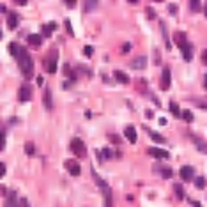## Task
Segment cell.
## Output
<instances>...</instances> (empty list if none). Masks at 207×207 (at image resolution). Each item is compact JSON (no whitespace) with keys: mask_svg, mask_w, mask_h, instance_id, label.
I'll list each match as a JSON object with an SVG mask.
<instances>
[{"mask_svg":"<svg viewBox=\"0 0 207 207\" xmlns=\"http://www.w3.org/2000/svg\"><path fill=\"white\" fill-rule=\"evenodd\" d=\"M16 60H18V66H20L22 73L27 76V80H30L34 76V60L30 57V53L25 48H22V53H20V57L16 58Z\"/></svg>","mask_w":207,"mask_h":207,"instance_id":"cell-1","label":"cell"},{"mask_svg":"<svg viewBox=\"0 0 207 207\" xmlns=\"http://www.w3.org/2000/svg\"><path fill=\"white\" fill-rule=\"evenodd\" d=\"M90 172H92V177H94V181H96V184L99 186L101 193H103V197H105V205H112V204H113V200H112V189H110L108 182H106V181H103V179L96 173V170H94V168Z\"/></svg>","mask_w":207,"mask_h":207,"instance_id":"cell-2","label":"cell"},{"mask_svg":"<svg viewBox=\"0 0 207 207\" xmlns=\"http://www.w3.org/2000/svg\"><path fill=\"white\" fill-rule=\"evenodd\" d=\"M58 55H57V51H51L50 53V57L44 60V67H46V71L50 73V74H55L57 73V64H58Z\"/></svg>","mask_w":207,"mask_h":207,"instance_id":"cell-3","label":"cell"},{"mask_svg":"<svg viewBox=\"0 0 207 207\" xmlns=\"http://www.w3.org/2000/svg\"><path fill=\"white\" fill-rule=\"evenodd\" d=\"M69 147H71V150L76 154V156H85L87 147H85V143L82 142L80 138H73L71 143H69Z\"/></svg>","mask_w":207,"mask_h":207,"instance_id":"cell-4","label":"cell"},{"mask_svg":"<svg viewBox=\"0 0 207 207\" xmlns=\"http://www.w3.org/2000/svg\"><path fill=\"white\" fill-rule=\"evenodd\" d=\"M172 85V73H170V67H163L161 71V80H159V87L163 90H168Z\"/></svg>","mask_w":207,"mask_h":207,"instance_id":"cell-5","label":"cell"},{"mask_svg":"<svg viewBox=\"0 0 207 207\" xmlns=\"http://www.w3.org/2000/svg\"><path fill=\"white\" fill-rule=\"evenodd\" d=\"M32 99V89H30L29 83H23L18 90V101L20 103H27V101Z\"/></svg>","mask_w":207,"mask_h":207,"instance_id":"cell-6","label":"cell"},{"mask_svg":"<svg viewBox=\"0 0 207 207\" xmlns=\"http://www.w3.org/2000/svg\"><path fill=\"white\" fill-rule=\"evenodd\" d=\"M179 173H181V177H182V181H184V182H189V181H193V179H195V170H193V166H189V165L181 166Z\"/></svg>","mask_w":207,"mask_h":207,"instance_id":"cell-7","label":"cell"},{"mask_svg":"<svg viewBox=\"0 0 207 207\" xmlns=\"http://www.w3.org/2000/svg\"><path fill=\"white\" fill-rule=\"evenodd\" d=\"M147 154L154 156L156 159H170L168 150H163V149H159V147H150V149H147Z\"/></svg>","mask_w":207,"mask_h":207,"instance_id":"cell-8","label":"cell"},{"mask_svg":"<svg viewBox=\"0 0 207 207\" xmlns=\"http://www.w3.org/2000/svg\"><path fill=\"white\" fill-rule=\"evenodd\" d=\"M193 50H195V46L191 43H188L186 41L182 46H181V51H182V58H184L186 62H191L193 60Z\"/></svg>","mask_w":207,"mask_h":207,"instance_id":"cell-9","label":"cell"},{"mask_svg":"<svg viewBox=\"0 0 207 207\" xmlns=\"http://www.w3.org/2000/svg\"><path fill=\"white\" fill-rule=\"evenodd\" d=\"M43 105H44V108H46L48 112H51V110H53V98H51V90H50V89H44Z\"/></svg>","mask_w":207,"mask_h":207,"instance_id":"cell-10","label":"cell"},{"mask_svg":"<svg viewBox=\"0 0 207 207\" xmlns=\"http://www.w3.org/2000/svg\"><path fill=\"white\" fill-rule=\"evenodd\" d=\"M66 168H67V170H69V173H71V175H74V177H78V175H80V172H82L80 165L76 163V161H73V159L66 161Z\"/></svg>","mask_w":207,"mask_h":207,"instance_id":"cell-11","label":"cell"},{"mask_svg":"<svg viewBox=\"0 0 207 207\" xmlns=\"http://www.w3.org/2000/svg\"><path fill=\"white\" fill-rule=\"evenodd\" d=\"M145 66H147V57H136L131 60L133 69H145Z\"/></svg>","mask_w":207,"mask_h":207,"instance_id":"cell-12","label":"cell"},{"mask_svg":"<svg viewBox=\"0 0 207 207\" xmlns=\"http://www.w3.org/2000/svg\"><path fill=\"white\" fill-rule=\"evenodd\" d=\"M27 43L32 46H41L43 44V36L41 34H29L27 36Z\"/></svg>","mask_w":207,"mask_h":207,"instance_id":"cell-13","label":"cell"},{"mask_svg":"<svg viewBox=\"0 0 207 207\" xmlns=\"http://www.w3.org/2000/svg\"><path fill=\"white\" fill-rule=\"evenodd\" d=\"M124 135L128 138L129 143H136V129L135 126H128V128L124 129Z\"/></svg>","mask_w":207,"mask_h":207,"instance_id":"cell-14","label":"cell"},{"mask_svg":"<svg viewBox=\"0 0 207 207\" xmlns=\"http://www.w3.org/2000/svg\"><path fill=\"white\" fill-rule=\"evenodd\" d=\"M98 4H99V0H85L83 2V11L85 13H92L98 9Z\"/></svg>","mask_w":207,"mask_h":207,"instance_id":"cell-15","label":"cell"},{"mask_svg":"<svg viewBox=\"0 0 207 207\" xmlns=\"http://www.w3.org/2000/svg\"><path fill=\"white\" fill-rule=\"evenodd\" d=\"M113 76H115V80H117L119 83H124V85H128L129 82H131L128 74H126V73H122V71H115Z\"/></svg>","mask_w":207,"mask_h":207,"instance_id":"cell-16","label":"cell"},{"mask_svg":"<svg viewBox=\"0 0 207 207\" xmlns=\"http://www.w3.org/2000/svg\"><path fill=\"white\" fill-rule=\"evenodd\" d=\"M18 23H20V16L16 14V13H11L7 18V27L9 29H16L18 27Z\"/></svg>","mask_w":207,"mask_h":207,"instance_id":"cell-17","label":"cell"},{"mask_svg":"<svg viewBox=\"0 0 207 207\" xmlns=\"http://www.w3.org/2000/svg\"><path fill=\"white\" fill-rule=\"evenodd\" d=\"M22 48H23V46H20L18 43H11V44H9V53H11L14 58H18V57H20V53H22Z\"/></svg>","mask_w":207,"mask_h":207,"instance_id":"cell-18","label":"cell"},{"mask_svg":"<svg viewBox=\"0 0 207 207\" xmlns=\"http://www.w3.org/2000/svg\"><path fill=\"white\" fill-rule=\"evenodd\" d=\"M159 27H161V34L165 37V46H166V50H172V44H170V39H168V34H166V25L165 22H159Z\"/></svg>","mask_w":207,"mask_h":207,"instance_id":"cell-19","label":"cell"},{"mask_svg":"<svg viewBox=\"0 0 207 207\" xmlns=\"http://www.w3.org/2000/svg\"><path fill=\"white\" fill-rule=\"evenodd\" d=\"M147 129V133H149V136L154 140V142H157V143H165L166 140H165V136H161L159 133H156V131H152V129H149V128H145Z\"/></svg>","mask_w":207,"mask_h":207,"instance_id":"cell-20","label":"cell"},{"mask_svg":"<svg viewBox=\"0 0 207 207\" xmlns=\"http://www.w3.org/2000/svg\"><path fill=\"white\" fill-rule=\"evenodd\" d=\"M173 191H175V197H177L179 200H184L186 193H184V188H182V184H173Z\"/></svg>","mask_w":207,"mask_h":207,"instance_id":"cell-21","label":"cell"},{"mask_svg":"<svg viewBox=\"0 0 207 207\" xmlns=\"http://www.w3.org/2000/svg\"><path fill=\"white\" fill-rule=\"evenodd\" d=\"M173 41L179 44V48L182 46V44L186 43V34L184 32H175V36H173Z\"/></svg>","mask_w":207,"mask_h":207,"instance_id":"cell-22","label":"cell"},{"mask_svg":"<svg viewBox=\"0 0 207 207\" xmlns=\"http://www.w3.org/2000/svg\"><path fill=\"white\" fill-rule=\"evenodd\" d=\"M189 7H191L193 13H198V11H202V2L200 0H189Z\"/></svg>","mask_w":207,"mask_h":207,"instance_id":"cell-23","label":"cell"},{"mask_svg":"<svg viewBox=\"0 0 207 207\" xmlns=\"http://www.w3.org/2000/svg\"><path fill=\"white\" fill-rule=\"evenodd\" d=\"M159 175H161L163 179H172V177H173V172H172L170 166H168V168H166V166H163V168H161V173H159Z\"/></svg>","mask_w":207,"mask_h":207,"instance_id":"cell-24","label":"cell"},{"mask_svg":"<svg viewBox=\"0 0 207 207\" xmlns=\"http://www.w3.org/2000/svg\"><path fill=\"white\" fill-rule=\"evenodd\" d=\"M181 115H182V119H184L186 122H193V121H195L191 110H182V112H181Z\"/></svg>","mask_w":207,"mask_h":207,"instance_id":"cell-25","label":"cell"},{"mask_svg":"<svg viewBox=\"0 0 207 207\" xmlns=\"http://www.w3.org/2000/svg\"><path fill=\"white\" fill-rule=\"evenodd\" d=\"M195 145H197V149H198L200 152L207 154V143L205 142H202V140H197V138H195Z\"/></svg>","mask_w":207,"mask_h":207,"instance_id":"cell-26","label":"cell"},{"mask_svg":"<svg viewBox=\"0 0 207 207\" xmlns=\"http://www.w3.org/2000/svg\"><path fill=\"white\" fill-rule=\"evenodd\" d=\"M195 188H198V189H204V188H205V177L198 175V177L195 179Z\"/></svg>","mask_w":207,"mask_h":207,"instance_id":"cell-27","label":"cell"},{"mask_svg":"<svg viewBox=\"0 0 207 207\" xmlns=\"http://www.w3.org/2000/svg\"><path fill=\"white\" fill-rule=\"evenodd\" d=\"M6 205H18V200H16V191H11L9 193V202Z\"/></svg>","mask_w":207,"mask_h":207,"instance_id":"cell-28","label":"cell"},{"mask_svg":"<svg viewBox=\"0 0 207 207\" xmlns=\"http://www.w3.org/2000/svg\"><path fill=\"white\" fill-rule=\"evenodd\" d=\"M101 154H103V159H112L113 157V152H112V149H108V147H105V149L101 150Z\"/></svg>","mask_w":207,"mask_h":207,"instance_id":"cell-29","label":"cell"},{"mask_svg":"<svg viewBox=\"0 0 207 207\" xmlns=\"http://www.w3.org/2000/svg\"><path fill=\"white\" fill-rule=\"evenodd\" d=\"M170 110L175 117H179V119L182 117V115H181V110H179V106H177V103H170Z\"/></svg>","mask_w":207,"mask_h":207,"instance_id":"cell-30","label":"cell"},{"mask_svg":"<svg viewBox=\"0 0 207 207\" xmlns=\"http://www.w3.org/2000/svg\"><path fill=\"white\" fill-rule=\"evenodd\" d=\"M34 150H36V149H34V143H32V142L25 143V152H27L29 156H32V154H34Z\"/></svg>","mask_w":207,"mask_h":207,"instance_id":"cell-31","label":"cell"},{"mask_svg":"<svg viewBox=\"0 0 207 207\" xmlns=\"http://www.w3.org/2000/svg\"><path fill=\"white\" fill-rule=\"evenodd\" d=\"M145 13H147V18H149V20H154V18L157 16V14H156V11L150 7V6H149V7H145Z\"/></svg>","mask_w":207,"mask_h":207,"instance_id":"cell-32","label":"cell"},{"mask_svg":"<svg viewBox=\"0 0 207 207\" xmlns=\"http://www.w3.org/2000/svg\"><path fill=\"white\" fill-rule=\"evenodd\" d=\"M64 25H66V30H67V34H69V36H74V30H73V25H71V22H69V20H66V22H64Z\"/></svg>","mask_w":207,"mask_h":207,"instance_id":"cell-33","label":"cell"},{"mask_svg":"<svg viewBox=\"0 0 207 207\" xmlns=\"http://www.w3.org/2000/svg\"><path fill=\"white\" fill-rule=\"evenodd\" d=\"M108 138H110V142H113L117 143V145H121L122 140H121V136H117V135H108Z\"/></svg>","mask_w":207,"mask_h":207,"instance_id":"cell-34","label":"cell"},{"mask_svg":"<svg viewBox=\"0 0 207 207\" xmlns=\"http://www.w3.org/2000/svg\"><path fill=\"white\" fill-rule=\"evenodd\" d=\"M136 89H138L140 92H145V90H147V89H145V82H143V80H138V82H136Z\"/></svg>","mask_w":207,"mask_h":207,"instance_id":"cell-35","label":"cell"},{"mask_svg":"<svg viewBox=\"0 0 207 207\" xmlns=\"http://www.w3.org/2000/svg\"><path fill=\"white\" fill-rule=\"evenodd\" d=\"M0 149H2V150L6 149V131H2V133H0Z\"/></svg>","mask_w":207,"mask_h":207,"instance_id":"cell-36","label":"cell"},{"mask_svg":"<svg viewBox=\"0 0 207 207\" xmlns=\"http://www.w3.org/2000/svg\"><path fill=\"white\" fill-rule=\"evenodd\" d=\"M51 32H53V30L50 29V25H44V27H43V36H44V37H50Z\"/></svg>","mask_w":207,"mask_h":207,"instance_id":"cell-37","label":"cell"},{"mask_svg":"<svg viewBox=\"0 0 207 207\" xmlns=\"http://www.w3.org/2000/svg\"><path fill=\"white\" fill-rule=\"evenodd\" d=\"M168 11H170V14L175 16V14H177V11H179V9H177V6H175V4H168Z\"/></svg>","mask_w":207,"mask_h":207,"instance_id":"cell-38","label":"cell"},{"mask_svg":"<svg viewBox=\"0 0 207 207\" xmlns=\"http://www.w3.org/2000/svg\"><path fill=\"white\" fill-rule=\"evenodd\" d=\"M64 74L66 76H71L73 74V69H71V66L69 64H64Z\"/></svg>","mask_w":207,"mask_h":207,"instance_id":"cell-39","label":"cell"},{"mask_svg":"<svg viewBox=\"0 0 207 207\" xmlns=\"http://www.w3.org/2000/svg\"><path fill=\"white\" fill-rule=\"evenodd\" d=\"M154 64H161V57H159V51L154 50Z\"/></svg>","mask_w":207,"mask_h":207,"instance_id":"cell-40","label":"cell"},{"mask_svg":"<svg viewBox=\"0 0 207 207\" xmlns=\"http://www.w3.org/2000/svg\"><path fill=\"white\" fill-rule=\"evenodd\" d=\"M200 57H202V64L207 66V48H205L204 51H202V55H200Z\"/></svg>","mask_w":207,"mask_h":207,"instance_id":"cell-41","label":"cell"},{"mask_svg":"<svg viewBox=\"0 0 207 207\" xmlns=\"http://www.w3.org/2000/svg\"><path fill=\"white\" fill-rule=\"evenodd\" d=\"M129 50H131V44H129V43L122 44V53H129Z\"/></svg>","mask_w":207,"mask_h":207,"instance_id":"cell-42","label":"cell"},{"mask_svg":"<svg viewBox=\"0 0 207 207\" xmlns=\"http://www.w3.org/2000/svg\"><path fill=\"white\" fill-rule=\"evenodd\" d=\"M83 51H85V55H87V57H90V55H92V53H94L92 46H85V50H83Z\"/></svg>","mask_w":207,"mask_h":207,"instance_id":"cell-43","label":"cell"},{"mask_svg":"<svg viewBox=\"0 0 207 207\" xmlns=\"http://www.w3.org/2000/svg\"><path fill=\"white\" fill-rule=\"evenodd\" d=\"M66 6H67L69 9H73L74 6H76V0H66Z\"/></svg>","mask_w":207,"mask_h":207,"instance_id":"cell-44","label":"cell"},{"mask_svg":"<svg viewBox=\"0 0 207 207\" xmlns=\"http://www.w3.org/2000/svg\"><path fill=\"white\" fill-rule=\"evenodd\" d=\"M195 103H197V105H198V106H202L204 108V110H207V103L204 99H200V101H195Z\"/></svg>","mask_w":207,"mask_h":207,"instance_id":"cell-45","label":"cell"},{"mask_svg":"<svg viewBox=\"0 0 207 207\" xmlns=\"http://www.w3.org/2000/svg\"><path fill=\"white\" fill-rule=\"evenodd\" d=\"M18 205H29V200H27V198H20Z\"/></svg>","mask_w":207,"mask_h":207,"instance_id":"cell-46","label":"cell"},{"mask_svg":"<svg viewBox=\"0 0 207 207\" xmlns=\"http://www.w3.org/2000/svg\"><path fill=\"white\" fill-rule=\"evenodd\" d=\"M36 82H37V85H39V87H41V85H44V78H43V76H37V80H36Z\"/></svg>","mask_w":207,"mask_h":207,"instance_id":"cell-47","label":"cell"},{"mask_svg":"<svg viewBox=\"0 0 207 207\" xmlns=\"http://www.w3.org/2000/svg\"><path fill=\"white\" fill-rule=\"evenodd\" d=\"M16 4H18V6H27V2H29V0H14Z\"/></svg>","mask_w":207,"mask_h":207,"instance_id":"cell-48","label":"cell"},{"mask_svg":"<svg viewBox=\"0 0 207 207\" xmlns=\"http://www.w3.org/2000/svg\"><path fill=\"white\" fill-rule=\"evenodd\" d=\"M71 85H73V80H71V82H66V83H64V89L67 90V89H71Z\"/></svg>","mask_w":207,"mask_h":207,"instance_id":"cell-49","label":"cell"},{"mask_svg":"<svg viewBox=\"0 0 207 207\" xmlns=\"http://www.w3.org/2000/svg\"><path fill=\"white\" fill-rule=\"evenodd\" d=\"M145 117H147V119H152V117H154V113H152L150 110H147V112H145Z\"/></svg>","mask_w":207,"mask_h":207,"instance_id":"cell-50","label":"cell"},{"mask_svg":"<svg viewBox=\"0 0 207 207\" xmlns=\"http://www.w3.org/2000/svg\"><path fill=\"white\" fill-rule=\"evenodd\" d=\"M157 122H159V126H166V119H165V117H161Z\"/></svg>","mask_w":207,"mask_h":207,"instance_id":"cell-51","label":"cell"},{"mask_svg":"<svg viewBox=\"0 0 207 207\" xmlns=\"http://www.w3.org/2000/svg\"><path fill=\"white\" fill-rule=\"evenodd\" d=\"M48 25H50V29H51V30H57V23H55V22L48 23Z\"/></svg>","mask_w":207,"mask_h":207,"instance_id":"cell-52","label":"cell"},{"mask_svg":"<svg viewBox=\"0 0 207 207\" xmlns=\"http://www.w3.org/2000/svg\"><path fill=\"white\" fill-rule=\"evenodd\" d=\"M0 175H2V177L6 175V165H4V163H2V172H0Z\"/></svg>","mask_w":207,"mask_h":207,"instance_id":"cell-53","label":"cell"},{"mask_svg":"<svg viewBox=\"0 0 207 207\" xmlns=\"http://www.w3.org/2000/svg\"><path fill=\"white\" fill-rule=\"evenodd\" d=\"M204 89H205V90H207V74H205V76H204Z\"/></svg>","mask_w":207,"mask_h":207,"instance_id":"cell-54","label":"cell"},{"mask_svg":"<svg viewBox=\"0 0 207 207\" xmlns=\"http://www.w3.org/2000/svg\"><path fill=\"white\" fill-rule=\"evenodd\" d=\"M129 4H138V0H129Z\"/></svg>","mask_w":207,"mask_h":207,"instance_id":"cell-55","label":"cell"},{"mask_svg":"<svg viewBox=\"0 0 207 207\" xmlns=\"http://www.w3.org/2000/svg\"><path fill=\"white\" fill-rule=\"evenodd\" d=\"M205 16H207V9H205Z\"/></svg>","mask_w":207,"mask_h":207,"instance_id":"cell-56","label":"cell"}]
</instances>
